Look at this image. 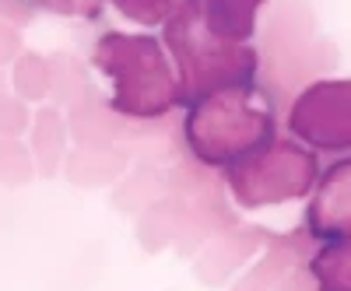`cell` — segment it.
<instances>
[{
    "label": "cell",
    "mask_w": 351,
    "mask_h": 291,
    "mask_svg": "<svg viewBox=\"0 0 351 291\" xmlns=\"http://www.w3.org/2000/svg\"><path fill=\"white\" fill-rule=\"evenodd\" d=\"M278 130H281L278 99L260 81L232 84V88L211 92L183 109L186 155L197 165L215 168V172L250 155L263 140H271Z\"/></svg>",
    "instance_id": "6da1fadb"
},
{
    "label": "cell",
    "mask_w": 351,
    "mask_h": 291,
    "mask_svg": "<svg viewBox=\"0 0 351 291\" xmlns=\"http://www.w3.org/2000/svg\"><path fill=\"white\" fill-rule=\"evenodd\" d=\"M92 67L109 88V109L127 120H162L176 109V74L152 32H106L92 49Z\"/></svg>",
    "instance_id": "3957f363"
},
{
    "label": "cell",
    "mask_w": 351,
    "mask_h": 291,
    "mask_svg": "<svg viewBox=\"0 0 351 291\" xmlns=\"http://www.w3.org/2000/svg\"><path fill=\"white\" fill-rule=\"evenodd\" d=\"M306 267L316 291H351V239L313 242Z\"/></svg>",
    "instance_id": "9c48e42d"
},
{
    "label": "cell",
    "mask_w": 351,
    "mask_h": 291,
    "mask_svg": "<svg viewBox=\"0 0 351 291\" xmlns=\"http://www.w3.org/2000/svg\"><path fill=\"white\" fill-rule=\"evenodd\" d=\"M120 11V18L141 25V28H162V21L172 14V8L180 0H109Z\"/></svg>",
    "instance_id": "30bf717a"
},
{
    "label": "cell",
    "mask_w": 351,
    "mask_h": 291,
    "mask_svg": "<svg viewBox=\"0 0 351 291\" xmlns=\"http://www.w3.org/2000/svg\"><path fill=\"white\" fill-rule=\"evenodd\" d=\"M309 249H313V239L299 225L291 236L278 239L267 249V256H263L232 291H316L309 267H306Z\"/></svg>",
    "instance_id": "52a82bcc"
},
{
    "label": "cell",
    "mask_w": 351,
    "mask_h": 291,
    "mask_svg": "<svg viewBox=\"0 0 351 291\" xmlns=\"http://www.w3.org/2000/svg\"><path fill=\"white\" fill-rule=\"evenodd\" d=\"M319 168H324V158L295 137H288L285 130H278L250 155L225 165L221 183L243 211H263L291 200H306L319 179Z\"/></svg>",
    "instance_id": "277c9868"
},
{
    "label": "cell",
    "mask_w": 351,
    "mask_h": 291,
    "mask_svg": "<svg viewBox=\"0 0 351 291\" xmlns=\"http://www.w3.org/2000/svg\"><path fill=\"white\" fill-rule=\"evenodd\" d=\"M36 11L64 14V18H99L109 0H28Z\"/></svg>",
    "instance_id": "8fae6325"
},
{
    "label": "cell",
    "mask_w": 351,
    "mask_h": 291,
    "mask_svg": "<svg viewBox=\"0 0 351 291\" xmlns=\"http://www.w3.org/2000/svg\"><path fill=\"white\" fill-rule=\"evenodd\" d=\"M281 130L319 158L351 151V77H316L281 112Z\"/></svg>",
    "instance_id": "5b68a950"
},
{
    "label": "cell",
    "mask_w": 351,
    "mask_h": 291,
    "mask_svg": "<svg viewBox=\"0 0 351 291\" xmlns=\"http://www.w3.org/2000/svg\"><path fill=\"white\" fill-rule=\"evenodd\" d=\"M162 46L176 74V109L232 84L260 81V49L253 42H225L208 32L200 0H180L162 21Z\"/></svg>",
    "instance_id": "7a4b0ae2"
},
{
    "label": "cell",
    "mask_w": 351,
    "mask_h": 291,
    "mask_svg": "<svg viewBox=\"0 0 351 291\" xmlns=\"http://www.w3.org/2000/svg\"><path fill=\"white\" fill-rule=\"evenodd\" d=\"M267 0H200L208 32L225 42H253L260 32V11Z\"/></svg>",
    "instance_id": "ba28073f"
},
{
    "label": "cell",
    "mask_w": 351,
    "mask_h": 291,
    "mask_svg": "<svg viewBox=\"0 0 351 291\" xmlns=\"http://www.w3.org/2000/svg\"><path fill=\"white\" fill-rule=\"evenodd\" d=\"M302 231L313 242L351 239V151L324 158L319 179L306 197Z\"/></svg>",
    "instance_id": "8992f818"
}]
</instances>
